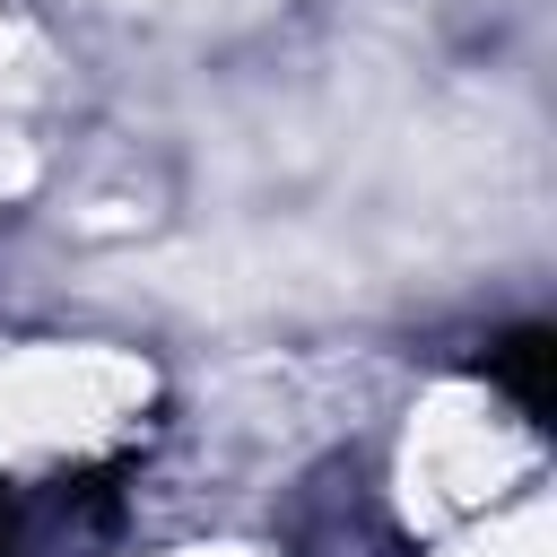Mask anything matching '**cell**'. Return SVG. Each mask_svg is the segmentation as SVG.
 I'll return each instance as SVG.
<instances>
[{
    "label": "cell",
    "instance_id": "6da1fadb",
    "mask_svg": "<svg viewBox=\"0 0 557 557\" xmlns=\"http://www.w3.org/2000/svg\"><path fill=\"white\" fill-rule=\"evenodd\" d=\"M548 357H557V348H548V331H513L505 348H487V366L513 383V400H522V409H548Z\"/></svg>",
    "mask_w": 557,
    "mask_h": 557
}]
</instances>
